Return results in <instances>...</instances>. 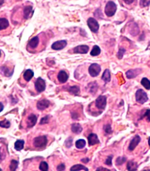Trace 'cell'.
<instances>
[{
	"mask_svg": "<svg viewBox=\"0 0 150 171\" xmlns=\"http://www.w3.org/2000/svg\"><path fill=\"white\" fill-rule=\"evenodd\" d=\"M48 164L45 162V161H42L40 162V165H39V169L40 170L42 171H47L48 170Z\"/></svg>",
	"mask_w": 150,
	"mask_h": 171,
	"instance_id": "4dcf8cb0",
	"label": "cell"
},
{
	"mask_svg": "<svg viewBox=\"0 0 150 171\" xmlns=\"http://www.w3.org/2000/svg\"><path fill=\"white\" fill-rule=\"evenodd\" d=\"M0 170H2V169H0Z\"/></svg>",
	"mask_w": 150,
	"mask_h": 171,
	"instance_id": "681fc988",
	"label": "cell"
},
{
	"mask_svg": "<svg viewBox=\"0 0 150 171\" xmlns=\"http://www.w3.org/2000/svg\"><path fill=\"white\" fill-rule=\"evenodd\" d=\"M65 169V166L63 163H61L57 167V170H64Z\"/></svg>",
	"mask_w": 150,
	"mask_h": 171,
	"instance_id": "60d3db41",
	"label": "cell"
},
{
	"mask_svg": "<svg viewBox=\"0 0 150 171\" xmlns=\"http://www.w3.org/2000/svg\"><path fill=\"white\" fill-rule=\"evenodd\" d=\"M138 166L137 163L133 161H128L127 164V169L128 170H130V171L137 170Z\"/></svg>",
	"mask_w": 150,
	"mask_h": 171,
	"instance_id": "e0dca14e",
	"label": "cell"
},
{
	"mask_svg": "<svg viewBox=\"0 0 150 171\" xmlns=\"http://www.w3.org/2000/svg\"><path fill=\"white\" fill-rule=\"evenodd\" d=\"M135 99L140 104H144L148 101V98L147 93L141 89H138L135 93Z\"/></svg>",
	"mask_w": 150,
	"mask_h": 171,
	"instance_id": "7a4b0ae2",
	"label": "cell"
},
{
	"mask_svg": "<svg viewBox=\"0 0 150 171\" xmlns=\"http://www.w3.org/2000/svg\"><path fill=\"white\" fill-rule=\"evenodd\" d=\"M4 109V106L2 103L0 102V112H1Z\"/></svg>",
	"mask_w": 150,
	"mask_h": 171,
	"instance_id": "ee69618b",
	"label": "cell"
},
{
	"mask_svg": "<svg viewBox=\"0 0 150 171\" xmlns=\"http://www.w3.org/2000/svg\"><path fill=\"white\" fill-rule=\"evenodd\" d=\"M67 45L66 40H59L55 42L52 45V48L55 50H60L65 48Z\"/></svg>",
	"mask_w": 150,
	"mask_h": 171,
	"instance_id": "9c48e42d",
	"label": "cell"
},
{
	"mask_svg": "<svg viewBox=\"0 0 150 171\" xmlns=\"http://www.w3.org/2000/svg\"><path fill=\"white\" fill-rule=\"evenodd\" d=\"M86 170V171H88L89 169L85 167L84 166L80 165V164H77V165H75L74 166H73L71 169L70 170H73V171H77V170Z\"/></svg>",
	"mask_w": 150,
	"mask_h": 171,
	"instance_id": "603a6c76",
	"label": "cell"
},
{
	"mask_svg": "<svg viewBox=\"0 0 150 171\" xmlns=\"http://www.w3.org/2000/svg\"><path fill=\"white\" fill-rule=\"evenodd\" d=\"M24 141L23 140H17L15 143V149L17 151H21L24 148Z\"/></svg>",
	"mask_w": 150,
	"mask_h": 171,
	"instance_id": "484cf974",
	"label": "cell"
},
{
	"mask_svg": "<svg viewBox=\"0 0 150 171\" xmlns=\"http://www.w3.org/2000/svg\"><path fill=\"white\" fill-rule=\"evenodd\" d=\"M35 89L38 92H42L46 88V84L44 80L41 78H38L35 84Z\"/></svg>",
	"mask_w": 150,
	"mask_h": 171,
	"instance_id": "52a82bcc",
	"label": "cell"
},
{
	"mask_svg": "<svg viewBox=\"0 0 150 171\" xmlns=\"http://www.w3.org/2000/svg\"><path fill=\"white\" fill-rule=\"evenodd\" d=\"M127 159L126 157H124V156H120L119 158H117L116 161V165H123L126 161Z\"/></svg>",
	"mask_w": 150,
	"mask_h": 171,
	"instance_id": "1f68e13d",
	"label": "cell"
},
{
	"mask_svg": "<svg viewBox=\"0 0 150 171\" xmlns=\"http://www.w3.org/2000/svg\"><path fill=\"white\" fill-rule=\"evenodd\" d=\"M6 157V153L2 149V147H0V160H3Z\"/></svg>",
	"mask_w": 150,
	"mask_h": 171,
	"instance_id": "f35d334b",
	"label": "cell"
},
{
	"mask_svg": "<svg viewBox=\"0 0 150 171\" xmlns=\"http://www.w3.org/2000/svg\"><path fill=\"white\" fill-rule=\"evenodd\" d=\"M86 141L83 139H80L76 142V147L78 149H82L86 145Z\"/></svg>",
	"mask_w": 150,
	"mask_h": 171,
	"instance_id": "4316f807",
	"label": "cell"
},
{
	"mask_svg": "<svg viewBox=\"0 0 150 171\" xmlns=\"http://www.w3.org/2000/svg\"><path fill=\"white\" fill-rule=\"evenodd\" d=\"M102 80H103L106 83H108L111 81V75H110V72L109 71V70L106 69L102 77Z\"/></svg>",
	"mask_w": 150,
	"mask_h": 171,
	"instance_id": "d6986e66",
	"label": "cell"
},
{
	"mask_svg": "<svg viewBox=\"0 0 150 171\" xmlns=\"http://www.w3.org/2000/svg\"><path fill=\"white\" fill-rule=\"evenodd\" d=\"M4 3V0H0V6Z\"/></svg>",
	"mask_w": 150,
	"mask_h": 171,
	"instance_id": "f6af8a7d",
	"label": "cell"
},
{
	"mask_svg": "<svg viewBox=\"0 0 150 171\" xmlns=\"http://www.w3.org/2000/svg\"><path fill=\"white\" fill-rule=\"evenodd\" d=\"M123 1L126 4L129 5V4H132L134 1H135V0H123Z\"/></svg>",
	"mask_w": 150,
	"mask_h": 171,
	"instance_id": "b9f144b4",
	"label": "cell"
},
{
	"mask_svg": "<svg viewBox=\"0 0 150 171\" xmlns=\"http://www.w3.org/2000/svg\"><path fill=\"white\" fill-rule=\"evenodd\" d=\"M39 42V39L38 38V36H35L29 40L28 43V46L31 48H35L38 46Z\"/></svg>",
	"mask_w": 150,
	"mask_h": 171,
	"instance_id": "2e32d148",
	"label": "cell"
},
{
	"mask_svg": "<svg viewBox=\"0 0 150 171\" xmlns=\"http://www.w3.org/2000/svg\"><path fill=\"white\" fill-rule=\"evenodd\" d=\"M116 10H117L116 4L114 2L110 1L107 3V4L105 7V12L106 15L107 17H113L115 14Z\"/></svg>",
	"mask_w": 150,
	"mask_h": 171,
	"instance_id": "6da1fadb",
	"label": "cell"
},
{
	"mask_svg": "<svg viewBox=\"0 0 150 171\" xmlns=\"http://www.w3.org/2000/svg\"><path fill=\"white\" fill-rule=\"evenodd\" d=\"M69 91L72 94H74V95H77L80 92V89L77 86H73V87H70L69 89Z\"/></svg>",
	"mask_w": 150,
	"mask_h": 171,
	"instance_id": "83f0119b",
	"label": "cell"
},
{
	"mask_svg": "<svg viewBox=\"0 0 150 171\" xmlns=\"http://www.w3.org/2000/svg\"><path fill=\"white\" fill-rule=\"evenodd\" d=\"M101 71V67L97 63H93L89 68V73L92 77H96Z\"/></svg>",
	"mask_w": 150,
	"mask_h": 171,
	"instance_id": "5b68a950",
	"label": "cell"
},
{
	"mask_svg": "<svg viewBox=\"0 0 150 171\" xmlns=\"http://www.w3.org/2000/svg\"><path fill=\"white\" fill-rule=\"evenodd\" d=\"M141 141V137L138 135H136L131 141L130 145L128 146V150L130 151H133L136 147L138 145V144Z\"/></svg>",
	"mask_w": 150,
	"mask_h": 171,
	"instance_id": "ba28073f",
	"label": "cell"
},
{
	"mask_svg": "<svg viewBox=\"0 0 150 171\" xmlns=\"http://www.w3.org/2000/svg\"><path fill=\"white\" fill-rule=\"evenodd\" d=\"M72 144H73V140L71 138L68 139L65 142V145H66V147H68V148H70V147H72Z\"/></svg>",
	"mask_w": 150,
	"mask_h": 171,
	"instance_id": "ab89813d",
	"label": "cell"
},
{
	"mask_svg": "<svg viewBox=\"0 0 150 171\" xmlns=\"http://www.w3.org/2000/svg\"><path fill=\"white\" fill-rule=\"evenodd\" d=\"M113 158V155H110L108 156V158H107L106 162H105V163L109 166H112V159Z\"/></svg>",
	"mask_w": 150,
	"mask_h": 171,
	"instance_id": "d590c367",
	"label": "cell"
},
{
	"mask_svg": "<svg viewBox=\"0 0 150 171\" xmlns=\"http://www.w3.org/2000/svg\"><path fill=\"white\" fill-rule=\"evenodd\" d=\"M50 105V102L45 99L40 100L37 103V108L40 110H43Z\"/></svg>",
	"mask_w": 150,
	"mask_h": 171,
	"instance_id": "8fae6325",
	"label": "cell"
},
{
	"mask_svg": "<svg viewBox=\"0 0 150 171\" xmlns=\"http://www.w3.org/2000/svg\"><path fill=\"white\" fill-rule=\"evenodd\" d=\"M96 106L101 110H104L107 105V98L106 96H99L96 100Z\"/></svg>",
	"mask_w": 150,
	"mask_h": 171,
	"instance_id": "277c9868",
	"label": "cell"
},
{
	"mask_svg": "<svg viewBox=\"0 0 150 171\" xmlns=\"http://www.w3.org/2000/svg\"><path fill=\"white\" fill-rule=\"evenodd\" d=\"M69 76L68 74L63 70L60 71L58 75V79L61 83H65L68 80Z\"/></svg>",
	"mask_w": 150,
	"mask_h": 171,
	"instance_id": "9a60e30c",
	"label": "cell"
},
{
	"mask_svg": "<svg viewBox=\"0 0 150 171\" xmlns=\"http://www.w3.org/2000/svg\"><path fill=\"white\" fill-rule=\"evenodd\" d=\"M10 126V122L7 119H4L3 121H0V127L4 128H9Z\"/></svg>",
	"mask_w": 150,
	"mask_h": 171,
	"instance_id": "f546056e",
	"label": "cell"
},
{
	"mask_svg": "<svg viewBox=\"0 0 150 171\" xmlns=\"http://www.w3.org/2000/svg\"><path fill=\"white\" fill-rule=\"evenodd\" d=\"M105 132L107 134H111L113 133V131L112 130V127L110 125H107L104 127Z\"/></svg>",
	"mask_w": 150,
	"mask_h": 171,
	"instance_id": "e575fe53",
	"label": "cell"
},
{
	"mask_svg": "<svg viewBox=\"0 0 150 171\" xmlns=\"http://www.w3.org/2000/svg\"><path fill=\"white\" fill-rule=\"evenodd\" d=\"M87 139H88L89 145L90 146H92V145H96V144H98L100 143L97 136L96 134H94V133H91L88 136Z\"/></svg>",
	"mask_w": 150,
	"mask_h": 171,
	"instance_id": "7c38bea8",
	"label": "cell"
},
{
	"mask_svg": "<svg viewBox=\"0 0 150 171\" xmlns=\"http://www.w3.org/2000/svg\"><path fill=\"white\" fill-rule=\"evenodd\" d=\"M100 52H101L100 48L98 46L95 45L93 47V49L91 50L90 52V55L92 56H97L100 54Z\"/></svg>",
	"mask_w": 150,
	"mask_h": 171,
	"instance_id": "cb8c5ba5",
	"label": "cell"
},
{
	"mask_svg": "<svg viewBox=\"0 0 150 171\" xmlns=\"http://www.w3.org/2000/svg\"><path fill=\"white\" fill-rule=\"evenodd\" d=\"M0 56H1V51H0Z\"/></svg>",
	"mask_w": 150,
	"mask_h": 171,
	"instance_id": "c3c4849f",
	"label": "cell"
},
{
	"mask_svg": "<svg viewBox=\"0 0 150 171\" xmlns=\"http://www.w3.org/2000/svg\"><path fill=\"white\" fill-rule=\"evenodd\" d=\"M150 4V0H140V6L141 7L144 8L148 6Z\"/></svg>",
	"mask_w": 150,
	"mask_h": 171,
	"instance_id": "d6a6232c",
	"label": "cell"
},
{
	"mask_svg": "<svg viewBox=\"0 0 150 171\" xmlns=\"http://www.w3.org/2000/svg\"><path fill=\"white\" fill-rule=\"evenodd\" d=\"M18 162L16 160L13 159L11 162V164L10 165V169L12 171H15L16 170L17 168H18Z\"/></svg>",
	"mask_w": 150,
	"mask_h": 171,
	"instance_id": "f1b7e54d",
	"label": "cell"
},
{
	"mask_svg": "<svg viewBox=\"0 0 150 171\" xmlns=\"http://www.w3.org/2000/svg\"><path fill=\"white\" fill-rule=\"evenodd\" d=\"M89 50V46L86 45H80L74 48L73 51L75 53L79 54H86Z\"/></svg>",
	"mask_w": 150,
	"mask_h": 171,
	"instance_id": "30bf717a",
	"label": "cell"
},
{
	"mask_svg": "<svg viewBox=\"0 0 150 171\" xmlns=\"http://www.w3.org/2000/svg\"><path fill=\"white\" fill-rule=\"evenodd\" d=\"M47 143V140L46 136H39L35 137L33 140V145L36 148H42L45 147Z\"/></svg>",
	"mask_w": 150,
	"mask_h": 171,
	"instance_id": "3957f363",
	"label": "cell"
},
{
	"mask_svg": "<svg viewBox=\"0 0 150 171\" xmlns=\"http://www.w3.org/2000/svg\"><path fill=\"white\" fill-rule=\"evenodd\" d=\"M148 144H149V147H150V137H149V139H148Z\"/></svg>",
	"mask_w": 150,
	"mask_h": 171,
	"instance_id": "bcb514c9",
	"label": "cell"
},
{
	"mask_svg": "<svg viewBox=\"0 0 150 171\" xmlns=\"http://www.w3.org/2000/svg\"><path fill=\"white\" fill-rule=\"evenodd\" d=\"M9 26V22L6 18H0V30L7 28Z\"/></svg>",
	"mask_w": 150,
	"mask_h": 171,
	"instance_id": "44dd1931",
	"label": "cell"
},
{
	"mask_svg": "<svg viewBox=\"0 0 150 171\" xmlns=\"http://www.w3.org/2000/svg\"><path fill=\"white\" fill-rule=\"evenodd\" d=\"M141 72V70L139 69H134V70H130L126 72V74L127 76V78L128 79H131L136 77L137 75L140 74V73Z\"/></svg>",
	"mask_w": 150,
	"mask_h": 171,
	"instance_id": "4fadbf2b",
	"label": "cell"
},
{
	"mask_svg": "<svg viewBox=\"0 0 150 171\" xmlns=\"http://www.w3.org/2000/svg\"><path fill=\"white\" fill-rule=\"evenodd\" d=\"M72 131L75 134H80L82 132V126L78 123H75L72 126Z\"/></svg>",
	"mask_w": 150,
	"mask_h": 171,
	"instance_id": "7402d4cb",
	"label": "cell"
},
{
	"mask_svg": "<svg viewBox=\"0 0 150 171\" xmlns=\"http://www.w3.org/2000/svg\"><path fill=\"white\" fill-rule=\"evenodd\" d=\"M87 25L91 31L94 33H96L98 30L99 25L97 21L93 18H89L87 20Z\"/></svg>",
	"mask_w": 150,
	"mask_h": 171,
	"instance_id": "8992f818",
	"label": "cell"
},
{
	"mask_svg": "<svg viewBox=\"0 0 150 171\" xmlns=\"http://www.w3.org/2000/svg\"><path fill=\"white\" fill-rule=\"evenodd\" d=\"M97 171H98V170H106V171H109V170H109V169H107V168H105L100 167V168H97Z\"/></svg>",
	"mask_w": 150,
	"mask_h": 171,
	"instance_id": "7bdbcfd3",
	"label": "cell"
},
{
	"mask_svg": "<svg viewBox=\"0 0 150 171\" xmlns=\"http://www.w3.org/2000/svg\"><path fill=\"white\" fill-rule=\"evenodd\" d=\"M33 75L34 73L31 70H27L23 75V77L25 81L28 82L32 78Z\"/></svg>",
	"mask_w": 150,
	"mask_h": 171,
	"instance_id": "ac0fdd59",
	"label": "cell"
},
{
	"mask_svg": "<svg viewBox=\"0 0 150 171\" xmlns=\"http://www.w3.org/2000/svg\"><path fill=\"white\" fill-rule=\"evenodd\" d=\"M149 48H150V42L149 43V44H148V46L147 49H149Z\"/></svg>",
	"mask_w": 150,
	"mask_h": 171,
	"instance_id": "7dc6e473",
	"label": "cell"
},
{
	"mask_svg": "<svg viewBox=\"0 0 150 171\" xmlns=\"http://www.w3.org/2000/svg\"><path fill=\"white\" fill-rule=\"evenodd\" d=\"M144 117L147 118V120L148 122H150V109H147L145 112Z\"/></svg>",
	"mask_w": 150,
	"mask_h": 171,
	"instance_id": "8d00e7d4",
	"label": "cell"
},
{
	"mask_svg": "<svg viewBox=\"0 0 150 171\" xmlns=\"http://www.w3.org/2000/svg\"><path fill=\"white\" fill-rule=\"evenodd\" d=\"M49 122V116H46L44 118H42L40 122V125H44L46 123H47Z\"/></svg>",
	"mask_w": 150,
	"mask_h": 171,
	"instance_id": "74e56055",
	"label": "cell"
},
{
	"mask_svg": "<svg viewBox=\"0 0 150 171\" xmlns=\"http://www.w3.org/2000/svg\"><path fill=\"white\" fill-rule=\"evenodd\" d=\"M125 52H126V50L124 48H120V50H119V52L117 53V57L119 59H121L123 58V55L125 53Z\"/></svg>",
	"mask_w": 150,
	"mask_h": 171,
	"instance_id": "836d02e7",
	"label": "cell"
},
{
	"mask_svg": "<svg viewBox=\"0 0 150 171\" xmlns=\"http://www.w3.org/2000/svg\"><path fill=\"white\" fill-rule=\"evenodd\" d=\"M33 12L32 7L31 6H27L24 9V18L25 19H28L31 17Z\"/></svg>",
	"mask_w": 150,
	"mask_h": 171,
	"instance_id": "ffe728a7",
	"label": "cell"
},
{
	"mask_svg": "<svg viewBox=\"0 0 150 171\" xmlns=\"http://www.w3.org/2000/svg\"><path fill=\"white\" fill-rule=\"evenodd\" d=\"M37 122V118L34 114H31L27 119V126L29 128L33 127Z\"/></svg>",
	"mask_w": 150,
	"mask_h": 171,
	"instance_id": "5bb4252c",
	"label": "cell"
},
{
	"mask_svg": "<svg viewBox=\"0 0 150 171\" xmlns=\"http://www.w3.org/2000/svg\"><path fill=\"white\" fill-rule=\"evenodd\" d=\"M141 85L147 90L150 89V81L147 78H142L141 81Z\"/></svg>",
	"mask_w": 150,
	"mask_h": 171,
	"instance_id": "d4e9b609",
	"label": "cell"
}]
</instances>
